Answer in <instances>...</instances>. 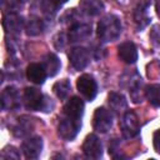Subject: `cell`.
I'll list each match as a JSON object with an SVG mask.
<instances>
[{"instance_id":"cell-26","label":"cell","mask_w":160,"mask_h":160,"mask_svg":"<svg viewBox=\"0 0 160 160\" xmlns=\"http://www.w3.org/2000/svg\"><path fill=\"white\" fill-rule=\"evenodd\" d=\"M50 1H51V2H54L56 6H61V5H62V4H65L68 0H50Z\"/></svg>"},{"instance_id":"cell-19","label":"cell","mask_w":160,"mask_h":160,"mask_svg":"<svg viewBox=\"0 0 160 160\" xmlns=\"http://www.w3.org/2000/svg\"><path fill=\"white\" fill-rule=\"evenodd\" d=\"M145 96L152 106L160 108V85L159 84L148 85L145 88Z\"/></svg>"},{"instance_id":"cell-20","label":"cell","mask_w":160,"mask_h":160,"mask_svg":"<svg viewBox=\"0 0 160 160\" xmlns=\"http://www.w3.org/2000/svg\"><path fill=\"white\" fill-rule=\"evenodd\" d=\"M108 100H109L110 108H111L115 112H121V111H124V110L126 109V106H128L125 98H124L121 94H118V92H110Z\"/></svg>"},{"instance_id":"cell-3","label":"cell","mask_w":160,"mask_h":160,"mask_svg":"<svg viewBox=\"0 0 160 160\" xmlns=\"http://www.w3.org/2000/svg\"><path fill=\"white\" fill-rule=\"evenodd\" d=\"M92 126L98 132H106L112 126V114L105 108H98L94 112Z\"/></svg>"},{"instance_id":"cell-14","label":"cell","mask_w":160,"mask_h":160,"mask_svg":"<svg viewBox=\"0 0 160 160\" xmlns=\"http://www.w3.org/2000/svg\"><path fill=\"white\" fill-rule=\"evenodd\" d=\"M91 35V26L88 24H75L70 28L69 31V41L76 42L88 39Z\"/></svg>"},{"instance_id":"cell-8","label":"cell","mask_w":160,"mask_h":160,"mask_svg":"<svg viewBox=\"0 0 160 160\" xmlns=\"http://www.w3.org/2000/svg\"><path fill=\"white\" fill-rule=\"evenodd\" d=\"M25 25L26 24H25L24 19L15 12H9L2 19V28H4L5 32L11 34V35L20 34L21 30L25 28Z\"/></svg>"},{"instance_id":"cell-17","label":"cell","mask_w":160,"mask_h":160,"mask_svg":"<svg viewBox=\"0 0 160 160\" xmlns=\"http://www.w3.org/2000/svg\"><path fill=\"white\" fill-rule=\"evenodd\" d=\"M42 66H44V69H45L48 76H55V75L59 72L61 64H60L59 58H58L55 54H48V55L44 58Z\"/></svg>"},{"instance_id":"cell-18","label":"cell","mask_w":160,"mask_h":160,"mask_svg":"<svg viewBox=\"0 0 160 160\" xmlns=\"http://www.w3.org/2000/svg\"><path fill=\"white\" fill-rule=\"evenodd\" d=\"M80 10L88 15H98L104 10V4L100 0H82L80 2Z\"/></svg>"},{"instance_id":"cell-6","label":"cell","mask_w":160,"mask_h":160,"mask_svg":"<svg viewBox=\"0 0 160 160\" xmlns=\"http://www.w3.org/2000/svg\"><path fill=\"white\" fill-rule=\"evenodd\" d=\"M140 124L134 111H126L121 119V132L125 138L130 139L139 134Z\"/></svg>"},{"instance_id":"cell-11","label":"cell","mask_w":160,"mask_h":160,"mask_svg":"<svg viewBox=\"0 0 160 160\" xmlns=\"http://www.w3.org/2000/svg\"><path fill=\"white\" fill-rule=\"evenodd\" d=\"M82 114H84V101L79 96H72L70 100H68V102L64 106L65 116L76 121H81Z\"/></svg>"},{"instance_id":"cell-5","label":"cell","mask_w":160,"mask_h":160,"mask_svg":"<svg viewBox=\"0 0 160 160\" xmlns=\"http://www.w3.org/2000/svg\"><path fill=\"white\" fill-rule=\"evenodd\" d=\"M76 88L79 90V92L89 101H91L96 94H98V85H96V81L94 80L92 76L88 75V74H84L81 75L78 81H76Z\"/></svg>"},{"instance_id":"cell-12","label":"cell","mask_w":160,"mask_h":160,"mask_svg":"<svg viewBox=\"0 0 160 160\" xmlns=\"http://www.w3.org/2000/svg\"><path fill=\"white\" fill-rule=\"evenodd\" d=\"M21 150L26 159H38L42 150V139L40 136L26 139L21 145Z\"/></svg>"},{"instance_id":"cell-27","label":"cell","mask_w":160,"mask_h":160,"mask_svg":"<svg viewBox=\"0 0 160 160\" xmlns=\"http://www.w3.org/2000/svg\"><path fill=\"white\" fill-rule=\"evenodd\" d=\"M156 10L160 14V0H156Z\"/></svg>"},{"instance_id":"cell-25","label":"cell","mask_w":160,"mask_h":160,"mask_svg":"<svg viewBox=\"0 0 160 160\" xmlns=\"http://www.w3.org/2000/svg\"><path fill=\"white\" fill-rule=\"evenodd\" d=\"M154 148L160 154V129L156 130L154 134Z\"/></svg>"},{"instance_id":"cell-10","label":"cell","mask_w":160,"mask_h":160,"mask_svg":"<svg viewBox=\"0 0 160 160\" xmlns=\"http://www.w3.org/2000/svg\"><path fill=\"white\" fill-rule=\"evenodd\" d=\"M69 60H70V64L72 65V68H75L76 70H82L89 64L90 55H89V51L85 48L76 46V48H72L70 50Z\"/></svg>"},{"instance_id":"cell-23","label":"cell","mask_w":160,"mask_h":160,"mask_svg":"<svg viewBox=\"0 0 160 160\" xmlns=\"http://www.w3.org/2000/svg\"><path fill=\"white\" fill-rule=\"evenodd\" d=\"M70 88H71L70 86V81L68 79H62V80H60V81L54 84L52 90H54L55 95L59 99H65L70 92Z\"/></svg>"},{"instance_id":"cell-16","label":"cell","mask_w":160,"mask_h":160,"mask_svg":"<svg viewBox=\"0 0 160 160\" xmlns=\"http://www.w3.org/2000/svg\"><path fill=\"white\" fill-rule=\"evenodd\" d=\"M34 129V124H32V120L30 118H26V116H21L18 119V122L15 124L14 126V135L18 136V138H24L26 135H29Z\"/></svg>"},{"instance_id":"cell-9","label":"cell","mask_w":160,"mask_h":160,"mask_svg":"<svg viewBox=\"0 0 160 160\" xmlns=\"http://www.w3.org/2000/svg\"><path fill=\"white\" fill-rule=\"evenodd\" d=\"M1 108L2 110H16L20 106V96L14 86H8L1 92Z\"/></svg>"},{"instance_id":"cell-21","label":"cell","mask_w":160,"mask_h":160,"mask_svg":"<svg viewBox=\"0 0 160 160\" xmlns=\"http://www.w3.org/2000/svg\"><path fill=\"white\" fill-rule=\"evenodd\" d=\"M134 18H135V22L138 24L139 29L145 28L148 25V20H149V18H148V4L141 2L138 6V9L135 10Z\"/></svg>"},{"instance_id":"cell-4","label":"cell","mask_w":160,"mask_h":160,"mask_svg":"<svg viewBox=\"0 0 160 160\" xmlns=\"http://www.w3.org/2000/svg\"><path fill=\"white\" fill-rule=\"evenodd\" d=\"M80 128H81V121L72 120L64 115V118H61L59 121L58 131L64 140H72L78 135Z\"/></svg>"},{"instance_id":"cell-2","label":"cell","mask_w":160,"mask_h":160,"mask_svg":"<svg viewBox=\"0 0 160 160\" xmlns=\"http://www.w3.org/2000/svg\"><path fill=\"white\" fill-rule=\"evenodd\" d=\"M24 102L25 106L32 111H51V109H49V99L44 96L42 92L36 88H26L24 90Z\"/></svg>"},{"instance_id":"cell-13","label":"cell","mask_w":160,"mask_h":160,"mask_svg":"<svg viewBox=\"0 0 160 160\" xmlns=\"http://www.w3.org/2000/svg\"><path fill=\"white\" fill-rule=\"evenodd\" d=\"M118 52L120 59L126 64H134L138 60V50L134 42L131 41L121 42L118 48Z\"/></svg>"},{"instance_id":"cell-24","label":"cell","mask_w":160,"mask_h":160,"mask_svg":"<svg viewBox=\"0 0 160 160\" xmlns=\"http://www.w3.org/2000/svg\"><path fill=\"white\" fill-rule=\"evenodd\" d=\"M1 159L2 160H18V159H20V154H19V151L14 148V146H6V148H4L2 150H1Z\"/></svg>"},{"instance_id":"cell-22","label":"cell","mask_w":160,"mask_h":160,"mask_svg":"<svg viewBox=\"0 0 160 160\" xmlns=\"http://www.w3.org/2000/svg\"><path fill=\"white\" fill-rule=\"evenodd\" d=\"M25 30H26V34L30 35V36H35V35H39L44 30V22L42 20L38 19V18H32L30 19L26 25H25Z\"/></svg>"},{"instance_id":"cell-28","label":"cell","mask_w":160,"mask_h":160,"mask_svg":"<svg viewBox=\"0 0 160 160\" xmlns=\"http://www.w3.org/2000/svg\"><path fill=\"white\" fill-rule=\"evenodd\" d=\"M16 1H18V2H19V4H22V2H26V1H28V0H16Z\"/></svg>"},{"instance_id":"cell-7","label":"cell","mask_w":160,"mask_h":160,"mask_svg":"<svg viewBox=\"0 0 160 160\" xmlns=\"http://www.w3.org/2000/svg\"><path fill=\"white\" fill-rule=\"evenodd\" d=\"M82 152L89 159H99L102 155V145L99 138L94 134H90L85 138L82 142Z\"/></svg>"},{"instance_id":"cell-1","label":"cell","mask_w":160,"mask_h":160,"mask_svg":"<svg viewBox=\"0 0 160 160\" xmlns=\"http://www.w3.org/2000/svg\"><path fill=\"white\" fill-rule=\"evenodd\" d=\"M98 38L102 42H109L118 39L121 34V21L115 15H106L98 22Z\"/></svg>"},{"instance_id":"cell-15","label":"cell","mask_w":160,"mask_h":160,"mask_svg":"<svg viewBox=\"0 0 160 160\" xmlns=\"http://www.w3.org/2000/svg\"><path fill=\"white\" fill-rule=\"evenodd\" d=\"M26 76L28 79L34 84H42L46 79V71L42 66V64L32 62L26 68Z\"/></svg>"}]
</instances>
